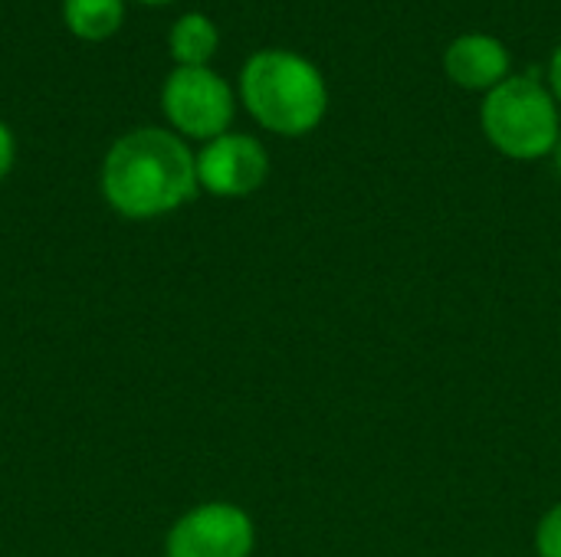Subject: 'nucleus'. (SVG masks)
I'll use <instances>...</instances> for the list:
<instances>
[{"mask_svg": "<svg viewBox=\"0 0 561 557\" xmlns=\"http://www.w3.org/2000/svg\"><path fill=\"white\" fill-rule=\"evenodd\" d=\"M99 190L125 220L168 217L201 190L194 151L171 128H131L105 151Z\"/></svg>", "mask_w": 561, "mask_h": 557, "instance_id": "obj_1", "label": "nucleus"}, {"mask_svg": "<svg viewBox=\"0 0 561 557\" xmlns=\"http://www.w3.org/2000/svg\"><path fill=\"white\" fill-rule=\"evenodd\" d=\"M240 98L260 128L302 138L329 108V85L316 62L293 49H260L240 69Z\"/></svg>", "mask_w": 561, "mask_h": 557, "instance_id": "obj_2", "label": "nucleus"}, {"mask_svg": "<svg viewBox=\"0 0 561 557\" xmlns=\"http://www.w3.org/2000/svg\"><path fill=\"white\" fill-rule=\"evenodd\" d=\"M480 121L490 144L513 161L549 158L559 144V102L536 76H510L490 89Z\"/></svg>", "mask_w": 561, "mask_h": 557, "instance_id": "obj_3", "label": "nucleus"}, {"mask_svg": "<svg viewBox=\"0 0 561 557\" xmlns=\"http://www.w3.org/2000/svg\"><path fill=\"white\" fill-rule=\"evenodd\" d=\"M161 112L184 141H214L230 131L237 95L210 66H174L161 85Z\"/></svg>", "mask_w": 561, "mask_h": 557, "instance_id": "obj_4", "label": "nucleus"}, {"mask_svg": "<svg viewBox=\"0 0 561 557\" xmlns=\"http://www.w3.org/2000/svg\"><path fill=\"white\" fill-rule=\"evenodd\" d=\"M253 545L256 529L240 506L204 502L171 525L164 557H250Z\"/></svg>", "mask_w": 561, "mask_h": 557, "instance_id": "obj_5", "label": "nucleus"}, {"mask_svg": "<svg viewBox=\"0 0 561 557\" xmlns=\"http://www.w3.org/2000/svg\"><path fill=\"white\" fill-rule=\"evenodd\" d=\"M197 184L210 197H250L270 177V154L260 138L243 131H227L207 141L197 154Z\"/></svg>", "mask_w": 561, "mask_h": 557, "instance_id": "obj_6", "label": "nucleus"}, {"mask_svg": "<svg viewBox=\"0 0 561 557\" xmlns=\"http://www.w3.org/2000/svg\"><path fill=\"white\" fill-rule=\"evenodd\" d=\"M510 49L490 33H463L444 53L447 79L470 92H490L510 79Z\"/></svg>", "mask_w": 561, "mask_h": 557, "instance_id": "obj_7", "label": "nucleus"}, {"mask_svg": "<svg viewBox=\"0 0 561 557\" xmlns=\"http://www.w3.org/2000/svg\"><path fill=\"white\" fill-rule=\"evenodd\" d=\"M217 49H220V30L207 13L191 10L171 23L168 53L174 66H210Z\"/></svg>", "mask_w": 561, "mask_h": 557, "instance_id": "obj_8", "label": "nucleus"}, {"mask_svg": "<svg viewBox=\"0 0 561 557\" xmlns=\"http://www.w3.org/2000/svg\"><path fill=\"white\" fill-rule=\"evenodd\" d=\"M128 0H62V23L82 43H102L125 23Z\"/></svg>", "mask_w": 561, "mask_h": 557, "instance_id": "obj_9", "label": "nucleus"}, {"mask_svg": "<svg viewBox=\"0 0 561 557\" xmlns=\"http://www.w3.org/2000/svg\"><path fill=\"white\" fill-rule=\"evenodd\" d=\"M536 552L539 557H561V502L542 515L536 529Z\"/></svg>", "mask_w": 561, "mask_h": 557, "instance_id": "obj_10", "label": "nucleus"}, {"mask_svg": "<svg viewBox=\"0 0 561 557\" xmlns=\"http://www.w3.org/2000/svg\"><path fill=\"white\" fill-rule=\"evenodd\" d=\"M13 161H16V138L7 128V121L0 118V181L13 171Z\"/></svg>", "mask_w": 561, "mask_h": 557, "instance_id": "obj_11", "label": "nucleus"}, {"mask_svg": "<svg viewBox=\"0 0 561 557\" xmlns=\"http://www.w3.org/2000/svg\"><path fill=\"white\" fill-rule=\"evenodd\" d=\"M549 89H552L556 102H561V46L552 53V62H549Z\"/></svg>", "mask_w": 561, "mask_h": 557, "instance_id": "obj_12", "label": "nucleus"}, {"mask_svg": "<svg viewBox=\"0 0 561 557\" xmlns=\"http://www.w3.org/2000/svg\"><path fill=\"white\" fill-rule=\"evenodd\" d=\"M135 3H145V7H164V3H178V0H135Z\"/></svg>", "mask_w": 561, "mask_h": 557, "instance_id": "obj_13", "label": "nucleus"}, {"mask_svg": "<svg viewBox=\"0 0 561 557\" xmlns=\"http://www.w3.org/2000/svg\"><path fill=\"white\" fill-rule=\"evenodd\" d=\"M552 154H556V167H559V174H561V135H559V144H556V151H552Z\"/></svg>", "mask_w": 561, "mask_h": 557, "instance_id": "obj_14", "label": "nucleus"}]
</instances>
